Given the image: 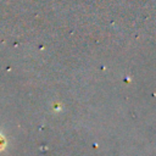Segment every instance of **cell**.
Masks as SVG:
<instances>
[{
  "mask_svg": "<svg viewBox=\"0 0 156 156\" xmlns=\"http://www.w3.org/2000/svg\"><path fill=\"white\" fill-rule=\"evenodd\" d=\"M2 145H4V140H2V138L0 136V149L2 147Z\"/></svg>",
  "mask_w": 156,
  "mask_h": 156,
  "instance_id": "obj_1",
  "label": "cell"
}]
</instances>
